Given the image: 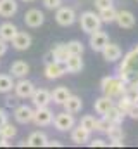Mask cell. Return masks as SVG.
<instances>
[{
    "mask_svg": "<svg viewBox=\"0 0 138 149\" xmlns=\"http://www.w3.org/2000/svg\"><path fill=\"white\" fill-rule=\"evenodd\" d=\"M119 78L130 85V83H138V45L133 47L123 59L119 64Z\"/></svg>",
    "mask_w": 138,
    "mask_h": 149,
    "instance_id": "obj_1",
    "label": "cell"
},
{
    "mask_svg": "<svg viewBox=\"0 0 138 149\" xmlns=\"http://www.w3.org/2000/svg\"><path fill=\"white\" fill-rule=\"evenodd\" d=\"M62 144L59 142V141H47V144H45V148H61Z\"/></svg>",
    "mask_w": 138,
    "mask_h": 149,
    "instance_id": "obj_41",
    "label": "cell"
},
{
    "mask_svg": "<svg viewBox=\"0 0 138 149\" xmlns=\"http://www.w3.org/2000/svg\"><path fill=\"white\" fill-rule=\"evenodd\" d=\"M24 23H26V26H30V28H40V26L45 23V14H43L40 9H30V10H26V14H24Z\"/></svg>",
    "mask_w": 138,
    "mask_h": 149,
    "instance_id": "obj_11",
    "label": "cell"
},
{
    "mask_svg": "<svg viewBox=\"0 0 138 149\" xmlns=\"http://www.w3.org/2000/svg\"><path fill=\"white\" fill-rule=\"evenodd\" d=\"M30 99H31V104L34 108H45L52 102V94L47 88H34Z\"/></svg>",
    "mask_w": 138,
    "mask_h": 149,
    "instance_id": "obj_9",
    "label": "cell"
},
{
    "mask_svg": "<svg viewBox=\"0 0 138 149\" xmlns=\"http://www.w3.org/2000/svg\"><path fill=\"white\" fill-rule=\"evenodd\" d=\"M88 43H90V47H92L93 52H102V49L109 43V37H107L105 31L97 30V31L90 33V40H88Z\"/></svg>",
    "mask_w": 138,
    "mask_h": 149,
    "instance_id": "obj_10",
    "label": "cell"
},
{
    "mask_svg": "<svg viewBox=\"0 0 138 149\" xmlns=\"http://www.w3.org/2000/svg\"><path fill=\"white\" fill-rule=\"evenodd\" d=\"M50 54H52V61H59V63H64L69 56L66 43H57V45L50 50Z\"/></svg>",
    "mask_w": 138,
    "mask_h": 149,
    "instance_id": "obj_26",
    "label": "cell"
},
{
    "mask_svg": "<svg viewBox=\"0 0 138 149\" xmlns=\"http://www.w3.org/2000/svg\"><path fill=\"white\" fill-rule=\"evenodd\" d=\"M17 31H19L17 26H16L14 23H10V21H5V23L0 24V38L5 40V42H10L12 38L16 37Z\"/></svg>",
    "mask_w": 138,
    "mask_h": 149,
    "instance_id": "obj_21",
    "label": "cell"
},
{
    "mask_svg": "<svg viewBox=\"0 0 138 149\" xmlns=\"http://www.w3.org/2000/svg\"><path fill=\"white\" fill-rule=\"evenodd\" d=\"M110 125H112V123H110L105 116H102L100 120H97V128H95V130H97V132H104V134H105V132L109 130V127H110Z\"/></svg>",
    "mask_w": 138,
    "mask_h": 149,
    "instance_id": "obj_35",
    "label": "cell"
},
{
    "mask_svg": "<svg viewBox=\"0 0 138 149\" xmlns=\"http://www.w3.org/2000/svg\"><path fill=\"white\" fill-rule=\"evenodd\" d=\"M30 73V64L24 61H14L10 64V76L14 78H26Z\"/></svg>",
    "mask_w": 138,
    "mask_h": 149,
    "instance_id": "obj_20",
    "label": "cell"
},
{
    "mask_svg": "<svg viewBox=\"0 0 138 149\" xmlns=\"http://www.w3.org/2000/svg\"><path fill=\"white\" fill-rule=\"evenodd\" d=\"M102 56L107 63H116V61H119V59L123 57V50H121L119 45L109 42V43L102 49Z\"/></svg>",
    "mask_w": 138,
    "mask_h": 149,
    "instance_id": "obj_15",
    "label": "cell"
},
{
    "mask_svg": "<svg viewBox=\"0 0 138 149\" xmlns=\"http://www.w3.org/2000/svg\"><path fill=\"white\" fill-rule=\"evenodd\" d=\"M52 123H54V127L59 130V132H69L72 127H74V116L71 114V113L64 111V113H57L55 116H54V120H52Z\"/></svg>",
    "mask_w": 138,
    "mask_h": 149,
    "instance_id": "obj_4",
    "label": "cell"
},
{
    "mask_svg": "<svg viewBox=\"0 0 138 149\" xmlns=\"http://www.w3.org/2000/svg\"><path fill=\"white\" fill-rule=\"evenodd\" d=\"M100 88H102L104 95H107L110 99H117L124 94L126 83L119 76H104L100 81Z\"/></svg>",
    "mask_w": 138,
    "mask_h": 149,
    "instance_id": "obj_2",
    "label": "cell"
},
{
    "mask_svg": "<svg viewBox=\"0 0 138 149\" xmlns=\"http://www.w3.org/2000/svg\"><path fill=\"white\" fill-rule=\"evenodd\" d=\"M104 116H105V118H107V120H109V121H110L112 125H121L126 114H124V113L121 111V109H119V108H117L116 104H114V106H112V108H110L109 111L105 113Z\"/></svg>",
    "mask_w": 138,
    "mask_h": 149,
    "instance_id": "obj_25",
    "label": "cell"
},
{
    "mask_svg": "<svg viewBox=\"0 0 138 149\" xmlns=\"http://www.w3.org/2000/svg\"><path fill=\"white\" fill-rule=\"evenodd\" d=\"M54 120V111L45 106V108H36L33 113V123L36 127H48Z\"/></svg>",
    "mask_w": 138,
    "mask_h": 149,
    "instance_id": "obj_7",
    "label": "cell"
},
{
    "mask_svg": "<svg viewBox=\"0 0 138 149\" xmlns=\"http://www.w3.org/2000/svg\"><path fill=\"white\" fill-rule=\"evenodd\" d=\"M114 104H116V106H117V108H119L123 113H124V114H126V113H128V109L131 108V104H133V102H130L124 95H121V97H117V101H116Z\"/></svg>",
    "mask_w": 138,
    "mask_h": 149,
    "instance_id": "obj_34",
    "label": "cell"
},
{
    "mask_svg": "<svg viewBox=\"0 0 138 149\" xmlns=\"http://www.w3.org/2000/svg\"><path fill=\"white\" fill-rule=\"evenodd\" d=\"M64 111L71 113V114H76V113L81 111V108H83V101H81V97H78V95H69L68 99L64 101Z\"/></svg>",
    "mask_w": 138,
    "mask_h": 149,
    "instance_id": "obj_19",
    "label": "cell"
},
{
    "mask_svg": "<svg viewBox=\"0 0 138 149\" xmlns=\"http://www.w3.org/2000/svg\"><path fill=\"white\" fill-rule=\"evenodd\" d=\"M64 73H68L64 63L50 61V63H47V66H45V78H48V80H57V78H61Z\"/></svg>",
    "mask_w": 138,
    "mask_h": 149,
    "instance_id": "obj_12",
    "label": "cell"
},
{
    "mask_svg": "<svg viewBox=\"0 0 138 149\" xmlns=\"http://www.w3.org/2000/svg\"><path fill=\"white\" fill-rule=\"evenodd\" d=\"M105 134L109 135V139H110V141H123V139H124V134H123L121 125H110V127H109V130H107Z\"/></svg>",
    "mask_w": 138,
    "mask_h": 149,
    "instance_id": "obj_31",
    "label": "cell"
},
{
    "mask_svg": "<svg viewBox=\"0 0 138 149\" xmlns=\"http://www.w3.org/2000/svg\"><path fill=\"white\" fill-rule=\"evenodd\" d=\"M50 94H52V102H54V104H59V106H62L64 101L71 95L69 88L68 87H64V85H62V87H55Z\"/></svg>",
    "mask_w": 138,
    "mask_h": 149,
    "instance_id": "obj_23",
    "label": "cell"
},
{
    "mask_svg": "<svg viewBox=\"0 0 138 149\" xmlns=\"http://www.w3.org/2000/svg\"><path fill=\"white\" fill-rule=\"evenodd\" d=\"M16 12H17L16 0H0V16L2 17H12Z\"/></svg>",
    "mask_w": 138,
    "mask_h": 149,
    "instance_id": "obj_22",
    "label": "cell"
},
{
    "mask_svg": "<svg viewBox=\"0 0 138 149\" xmlns=\"http://www.w3.org/2000/svg\"><path fill=\"white\" fill-rule=\"evenodd\" d=\"M64 66H66V71H68V73L76 74L83 70V59H81V56H78V54H69L68 59L64 61Z\"/></svg>",
    "mask_w": 138,
    "mask_h": 149,
    "instance_id": "obj_17",
    "label": "cell"
},
{
    "mask_svg": "<svg viewBox=\"0 0 138 149\" xmlns=\"http://www.w3.org/2000/svg\"><path fill=\"white\" fill-rule=\"evenodd\" d=\"M5 121H7V113H5V109L0 108V127H2Z\"/></svg>",
    "mask_w": 138,
    "mask_h": 149,
    "instance_id": "obj_42",
    "label": "cell"
},
{
    "mask_svg": "<svg viewBox=\"0 0 138 149\" xmlns=\"http://www.w3.org/2000/svg\"><path fill=\"white\" fill-rule=\"evenodd\" d=\"M110 146H114V148H123L124 142H123V141H110Z\"/></svg>",
    "mask_w": 138,
    "mask_h": 149,
    "instance_id": "obj_43",
    "label": "cell"
},
{
    "mask_svg": "<svg viewBox=\"0 0 138 149\" xmlns=\"http://www.w3.org/2000/svg\"><path fill=\"white\" fill-rule=\"evenodd\" d=\"M55 21H57V24H61V26H71V24H74V21H76V12H74V9L72 7H59L57 9V12H55Z\"/></svg>",
    "mask_w": 138,
    "mask_h": 149,
    "instance_id": "obj_6",
    "label": "cell"
},
{
    "mask_svg": "<svg viewBox=\"0 0 138 149\" xmlns=\"http://www.w3.org/2000/svg\"><path fill=\"white\" fill-rule=\"evenodd\" d=\"M79 125H81L83 128H86L88 132H93V130L97 128V120H95L92 114H85V116H81Z\"/></svg>",
    "mask_w": 138,
    "mask_h": 149,
    "instance_id": "obj_32",
    "label": "cell"
},
{
    "mask_svg": "<svg viewBox=\"0 0 138 149\" xmlns=\"http://www.w3.org/2000/svg\"><path fill=\"white\" fill-rule=\"evenodd\" d=\"M130 102H138V83H130V85H126V90H124V94H123Z\"/></svg>",
    "mask_w": 138,
    "mask_h": 149,
    "instance_id": "obj_29",
    "label": "cell"
},
{
    "mask_svg": "<svg viewBox=\"0 0 138 149\" xmlns=\"http://www.w3.org/2000/svg\"><path fill=\"white\" fill-rule=\"evenodd\" d=\"M114 106V99H110V97H107V95H102V97H99L97 101H95V104H93V108H95V111L99 113V114H105V113L109 111L110 108Z\"/></svg>",
    "mask_w": 138,
    "mask_h": 149,
    "instance_id": "obj_24",
    "label": "cell"
},
{
    "mask_svg": "<svg viewBox=\"0 0 138 149\" xmlns=\"http://www.w3.org/2000/svg\"><path fill=\"white\" fill-rule=\"evenodd\" d=\"M131 120H138V102H135V104H131V108L128 109V113H126Z\"/></svg>",
    "mask_w": 138,
    "mask_h": 149,
    "instance_id": "obj_38",
    "label": "cell"
},
{
    "mask_svg": "<svg viewBox=\"0 0 138 149\" xmlns=\"http://www.w3.org/2000/svg\"><path fill=\"white\" fill-rule=\"evenodd\" d=\"M21 2H33V0H21Z\"/></svg>",
    "mask_w": 138,
    "mask_h": 149,
    "instance_id": "obj_46",
    "label": "cell"
},
{
    "mask_svg": "<svg viewBox=\"0 0 138 149\" xmlns=\"http://www.w3.org/2000/svg\"><path fill=\"white\" fill-rule=\"evenodd\" d=\"M33 113H34V109L31 106H28V104H19V106H16V109H14V120H16L17 123H21V125H28V123L33 121Z\"/></svg>",
    "mask_w": 138,
    "mask_h": 149,
    "instance_id": "obj_8",
    "label": "cell"
},
{
    "mask_svg": "<svg viewBox=\"0 0 138 149\" xmlns=\"http://www.w3.org/2000/svg\"><path fill=\"white\" fill-rule=\"evenodd\" d=\"M7 43H9V42H5V40H2V38H0V57H2V56H5L7 47H9Z\"/></svg>",
    "mask_w": 138,
    "mask_h": 149,
    "instance_id": "obj_40",
    "label": "cell"
},
{
    "mask_svg": "<svg viewBox=\"0 0 138 149\" xmlns=\"http://www.w3.org/2000/svg\"><path fill=\"white\" fill-rule=\"evenodd\" d=\"M0 134L9 141V139H12V137H16V134H17V128H16V125H12L9 120L0 127Z\"/></svg>",
    "mask_w": 138,
    "mask_h": 149,
    "instance_id": "obj_30",
    "label": "cell"
},
{
    "mask_svg": "<svg viewBox=\"0 0 138 149\" xmlns=\"http://www.w3.org/2000/svg\"><path fill=\"white\" fill-rule=\"evenodd\" d=\"M79 26H81V30H83L86 35H90V33L100 30V26H102L100 16H99L97 12H93V10H85V12L79 16Z\"/></svg>",
    "mask_w": 138,
    "mask_h": 149,
    "instance_id": "obj_3",
    "label": "cell"
},
{
    "mask_svg": "<svg viewBox=\"0 0 138 149\" xmlns=\"http://www.w3.org/2000/svg\"><path fill=\"white\" fill-rule=\"evenodd\" d=\"M5 101H7V106H16V102H17L16 97H7Z\"/></svg>",
    "mask_w": 138,
    "mask_h": 149,
    "instance_id": "obj_45",
    "label": "cell"
},
{
    "mask_svg": "<svg viewBox=\"0 0 138 149\" xmlns=\"http://www.w3.org/2000/svg\"><path fill=\"white\" fill-rule=\"evenodd\" d=\"M110 5H112V0H95V7H97L99 10L107 9V7H110Z\"/></svg>",
    "mask_w": 138,
    "mask_h": 149,
    "instance_id": "obj_39",
    "label": "cell"
},
{
    "mask_svg": "<svg viewBox=\"0 0 138 149\" xmlns=\"http://www.w3.org/2000/svg\"><path fill=\"white\" fill-rule=\"evenodd\" d=\"M10 42H12V47L16 50H28L31 47V43H33V38H31L30 33H26V31H17L16 37L12 38Z\"/></svg>",
    "mask_w": 138,
    "mask_h": 149,
    "instance_id": "obj_13",
    "label": "cell"
},
{
    "mask_svg": "<svg viewBox=\"0 0 138 149\" xmlns=\"http://www.w3.org/2000/svg\"><path fill=\"white\" fill-rule=\"evenodd\" d=\"M34 83L26 80V78H19L17 83H14V92H16V97L17 99H30L31 94L34 92Z\"/></svg>",
    "mask_w": 138,
    "mask_h": 149,
    "instance_id": "obj_5",
    "label": "cell"
},
{
    "mask_svg": "<svg viewBox=\"0 0 138 149\" xmlns=\"http://www.w3.org/2000/svg\"><path fill=\"white\" fill-rule=\"evenodd\" d=\"M86 144L92 146V148H107V146H109L104 139H93V141H88Z\"/></svg>",
    "mask_w": 138,
    "mask_h": 149,
    "instance_id": "obj_37",
    "label": "cell"
},
{
    "mask_svg": "<svg viewBox=\"0 0 138 149\" xmlns=\"http://www.w3.org/2000/svg\"><path fill=\"white\" fill-rule=\"evenodd\" d=\"M116 14H117V10L110 5V7H107V9H102L100 12H99V16H100V21L105 23V24H110V23H114L116 21Z\"/></svg>",
    "mask_w": 138,
    "mask_h": 149,
    "instance_id": "obj_28",
    "label": "cell"
},
{
    "mask_svg": "<svg viewBox=\"0 0 138 149\" xmlns=\"http://www.w3.org/2000/svg\"><path fill=\"white\" fill-rule=\"evenodd\" d=\"M41 3L45 5V9H50V10H57V9L62 5V0H41Z\"/></svg>",
    "mask_w": 138,
    "mask_h": 149,
    "instance_id": "obj_36",
    "label": "cell"
},
{
    "mask_svg": "<svg viewBox=\"0 0 138 149\" xmlns=\"http://www.w3.org/2000/svg\"><path fill=\"white\" fill-rule=\"evenodd\" d=\"M71 141H72L74 144H78V146L86 144V142L90 141V132H88L86 128H83L81 125L72 127V128H71Z\"/></svg>",
    "mask_w": 138,
    "mask_h": 149,
    "instance_id": "obj_16",
    "label": "cell"
},
{
    "mask_svg": "<svg viewBox=\"0 0 138 149\" xmlns=\"http://www.w3.org/2000/svg\"><path fill=\"white\" fill-rule=\"evenodd\" d=\"M14 90V80L10 74L0 73V94H9Z\"/></svg>",
    "mask_w": 138,
    "mask_h": 149,
    "instance_id": "obj_27",
    "label": "cell"
},
{
    "mask_svg": "<svg viewBox=\"0 0 138 149\" xmlns=\"http://www.w3.org/2000/svg\"><path fill=\"white\" fill-rule=\"evenodd\" d=\"M7 146H9V142H7V139H5V137H3V135L0 134V148H7Z\"/></svg>",
    "mask_w": 138,
    "mask_h": 149,
    "instance_id": "obj_44",
    "label": "cell"
},
{
    "mask_svg": "<svg viewBox=\"0 0 138 149\" xmlns=\"http://www.w3.org/2000/svg\"><path fill=\"white\" fill-rule=\"evenodd\" d=\"M66 47H68V52L69 54H78V56H83V52H85V45L79 42V40H71L66 43Z\"/></svg>",
    "mask_w": 138,
    "mask_h": 149,
    "instance_id": "obj_33",
    "label": "cell"
},
{
    "mask_svg": "<svg viewBox=\"0 0 138 149\" xmlns=\"http://www.w3.org/2000/svg\"><path fill=\"white\" fill-rule=\"evenodd\" d=\"M47 141H48V137L45 135V132L34 130V132L30 134V137L26 141V146H30V148H45Z\"/></svg>",
    "mask_w": 138,
    "mask_h": 149,
    "instance_id": "obj_18",
    "label": "cell"
},
{
    "mask_svg": "<svg viewBox=\"0 0 138 149\" xmlns=\"http://www.w3.org/2000/svg\"><path fill=\"white\" fill-rule=\"evenodd\" d=\"M135 14L131 12V10H117V14H116V21L114 23H117L119 24V28H124V30H131L133 26H135Z\"/></svg>",
    "mask_w": 138,
    "mask_h": 149,
    "instance_id": "obj_14",
    "label": "cell"
}]
</instances>
